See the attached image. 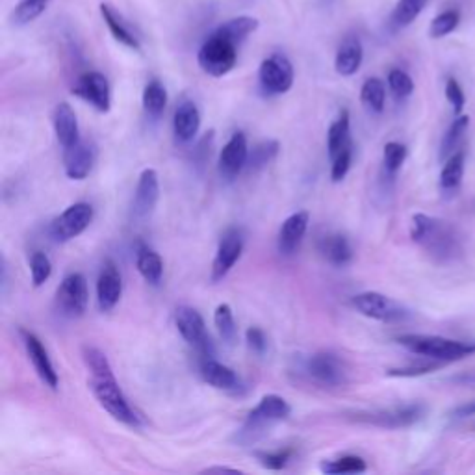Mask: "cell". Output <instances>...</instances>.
<instances>
[{
  "label": "cell",
  "mask_w": 475,
  "mask_h": 475,
  "mask_svg": "<svg viewBox=\"0 0 475 475\" xmlns=\"http://www.w3.org/2000/svg\"><path fill=\"white\" fill-rule=\"evenodd\" d=\"M82 356L91 374L89 377L91 394L98 401V405L114 419L121 421V424L129 428H139L141 419L138 412L130 407L129 399L125 398L108 356L93 346H84Z\"/></svg>",
  "instance_id": "cell-1"
},
{
  "label": "cell",
  "mask_w": 475,
  "mask_h": 475,
  "mask_svg": "<svg viewBox=\"0 0 475 475\" xmlns=\"http://www.w3.org/2000/svg\"><path fill=\"white\" fill-rule=\"evenodd\" d=\"M410 236L437 260H451L460 253V243L455 231L442 220L428 214H414L410 223Z\"/></svg>",
  "instance_id": "cell-2"
},
{
  "label": "cell",
  "mask_w": 475,
  "mask_h": 475,
  "mask_svg": "<svg viewBox=\"0 0 475 475\" xmlns=\"http://www.w3.org/2000/svg\"><path fill=\"white\" fill-rule=\"evenodd\" d=\"M292 414V407L290 403L277 396V394H268L263 396L258 405L247 414V419L243 428L238 433V442L242 444H253L256 442L266 429L275 424V421H283L288 419Z\"/></svg>",
  "instance_id": "cell-3"
},
{
  "label": "cell",
  "mask_w": 475,
  "mask_h": 475,
  "mask_svg": "<svg viewBox=\"0 0 475 475\" xmlns=\"http://www.w3.org/2000/svg\"><path fill=\"white\" fill-rule=\"evenodd\" d=\"M398 344L414 355L439 362L460 360L475 353V344H466L433 335H403L398 338Z\"/></svg>",
  "instance_id": "cell-4"
},
{
  "label": "cell",
  "mask_w": 475,
  "mask_h": 475,
  "mask_svg": "<svg viewBox=\"0 0 475 475\" xmlns=\"http://www.w3.org/2000/svg\"><path fill=\"white\" fill-rule=\"evenodd\" d=\"M238 60V45L214 32L199 48V67L210 77H225L231 73Z\"/></svg>",
  "instance_id": "cell-5"
},
{
  "label": "cell",
  "mask_w": 475,
  "mask_h": 475,
  "mask_svg": "<svg viewBox=\"0 0 475 475\" xmlns=\"http://www.w3.org/2000/svg\"><path fill=\"white\" fill-rule=\"evenodd\" d=\"M351 305L356 308V312L366 315V318L385 322V324L401 322L408 315L407 308H403L399 303H396L394 299H390L379 292L356 294L351 299Z\"/></svg>",
  "instance_id": "cell-6"
},
{
  "label": "cell",
  "mask_w": 475,
  "mask_h": 475,
  "mask_svg": "<svg viewBox=\"0 0 475 475\" xmlns=\"http://www.w3.org/2000/svg\"><path fill=\"white\" fill-rule=\"evenodd\" d=\"M175 325L181 333V336L204 358H210L214 353L212 342L206 333V324L199 310L191 306H179L175 314Z\"/></svg>",
  "instance_id": "cell-7"
},
{
  "label": "cell",
  "mask_w": 475,
  "mask_h": 475,
  "mask_svg": "<svg viewBox=\"0 0 475 475\" xmlns=\"http://www.w3.org/2000/svg\"><path fill=\"white\" fill-rule=\"evenodd\" d=\"M93 216L95 212L89 202H75L50 223V236L57 242H71L91 225Z\"/></svg>",
  "instance_id": "cell-8"
},
{
  "label": "cell",
  "mask_w": 475,
  "mask_h": 475,
  "mask_svg": "<svg viewBox=\"0 0 475 475\" xmlns=\"http://www.w3.org/2000/svg\"><path fill=\"white\" fill-rule=\"evenodd\" d=\"M260 88L268 95L288 93L294 86V66L284 55H272L260 64Z\"/></svg>",
  "instance_id": "cell-9"
},
{
  "label": "cell",
  "mask_w": 475,
  "mask_h": 475,
  "mask_svg": "<svg viewBox=\"0 0 475 475\" xmlns=\"http://www.w3.org/2000/svg\"><path fill=\"white\" fill-rule=\"evenodd\" d=\"M305 372L310 377V381L324 388L342 387L347 376L344 362L336 355L327 351L312 355L305 364Z\"/></svg>",
  "instance_id": "cell-10"
},
{
  "label": "cell",
  "mask_w": 475,
  "mask_h": 475,
  "mask_svg": "<svg viewBox=\"0 0 475 475\" xmlns=\"http://www.w3.org/2000/svg\"><path fill=\"white\" fill-rule=\"evenodd\" d=\"M58 310L67 318H80L89 305V288L82 274H69L57 292Z\"/></svg>",
  "instance_id": "cell-11"
},
{
  "label": "cell",
  "mask_w": 475,
  "mask_h": 475,
  "mask_svg": "<svg viewBox=\"0 0 475 475\" xmlns=\"http://www.w3.org/2000/svg\"><path fill=\"white\" fill-rule=\"evenodd\" d=\"M73 95L91 104V107L100 114H107L112 108L110 82L102 73L89 71L78 77V80L73 86Z\"/></svg>",
  "instance_id": "cell-12"
},
{
  "label": "cell",
  "mask_w": 475,
  "mask_h": 475,
  "mask_svg": "<svg viewBox=\"0 0 475 475\" xmlns=\"http://www.w3.org/2000/svg\"><path fill=\"white\" fill-rule=\"evenodd\" d=\"M243 253V236L238 229H229L218 245L214 262H212V272H210V279L212 283L223 281L229 272L236 266V262L242 258Z\"/></svg>",
  "instance_id": "cell-13"
},
{
  "label": "cell",
  "mask_w": 475,
  "mask_h": 475,
  "mask_svg": "<svg viewBox=\"0 0 475 475\" xmlns=\"http://www.w3.org/2000/svg\"><path fill=\"white\" fill-rule=\"evenodd\" d=\"M249 160V145L243 132H234L220 152V175L225 181H234L245 168Z\"/></svg>",
  "instance_id": "cell-14"
},
{
  "label": "cell",
  "mask_w": 475,
  "mask_h": 475,
  "mask_svg": "<svg viewBox=\"0 0 475 475\" xmlns=\"http://www.w3.org/2000/svg\"><path fill=\"white\" fill-rule=\"evenodd\" d=\"M21 336H23V342H25V349H26V355L36 369V374L39 376V379L50 388V390H57L58 385H60V379H58V374L55 369V364H52L43 342L30 331H25L21 329Z\"/></svg>",
  "instance_id": "cell-15"
},
{
  "label": "cell",
  "mask_w": 475,
  "mask_h": 475,
  "mask_svg": "<svg viewBox=\"0 0 475 475\" xmlns=\"http://www.w3.org/2000/svg\"><path fill=\"white\" fill-rule=\"evenodd\" d=\"M123 295V279L112 260H107L97 279V303L102 312H110L118 306Z\"/></svg>",
  "instance_id": "cell-16"
},
{
  "label": "cell",
  "mask_w": 475,
  "mask_h": 475,
  "mask_svg": "<svg viewBox=\"0 0 475 475\" xmlns=\"http://www.w3.org/2000/svg\"><path fill=\"white\" fill-rule=\"evenodd\" d=\"M421 416H424V408L419 405H407V407H396V408H387L377 412L356 414V419L379 428H407L416 424Z\"/></svg>",
  "instance_id": "cell-17"
},
{
  "label": "cell",
  "mask_w": 475,
  "mask_h": 475,
  "mask_svg": "<svg viewBox=\"0 0 475 475\" xmlns=\"http://www.w3.org/2000/svg\"><path fill=\"white\" fill-rule=\"evenodd\" d=\"M160 199V179H158L156 170L147 168L141 171L136 193H134V216L138 220H147Z\"/></svg>",
  "instance_id": "cell-18"
},
{
  "label": "cell",
  "mask_w": 475,
  "mask_h": 475,
  "mask_svg": "<svg viewBox=\"0 0 475 475\" xmlns=\"http://www.w3.org/2000/svg\"><path fill=\"white\" fill-rule=\"evenodd\" d=\"M97 158L95 145L80 139L69 149H64V170L67 179L84 181L89 177Z\"/></svg>",
  "instance_id": "cell-19"
},
{
  "label": "cell",
  "mask_w": 475,
  "mask_h": 475,
  "mask_svg": "<svg viewBox=\"0 0 475 475\" xmlns=\"http://www.w3.org/2000/svg\"><path fill=\"white\" fill-rule=\"evenodd\" d=\"M308 223H310V214L306 210H299V212L288 216L283 222L277 236V249L281 254L292 256L299 251L303 238L308 231Z\"/></svg>",
  "instance_id": "cell-20"
},
{
  "label": "cell",
  "mask_w": 475,
  "mask_h": 475,
  "mask_svg": "<svg viewBox=\"0 0 475 475\" xmlns=\"http://www.w3.org/2000/svg\"><path fill=\"white\" fill-rule=\"evenodd\" d=\"M52 125H55V132L58 138V143L64 149L73 147L80 141V129L75 110L71 108L69 102H60L55 108V116H52Z\"/></svg>",
  "instance_id": "cell-21"
},
{
  "label": "cell",
  "mask_w": 475,
  "mask_h": 475,
  "mask_svg": "<svg viewBox=\"0 0 475 475\" xmlns=\"http://www.w3.org/2000/svg\"><path fill=\"white\" fill-rule=\"evenodd\" d=\"M201 129V112L195 107V102L184 100L179 104V108L173 118V132L179 143H190L197 138Z\"/></svg>",
  "instance_id": "cell-22"
},
{
  "label": "cell",
  "mask_w": 475,
  "mask_h": 475,
  "mask_svg": "<svg viewBox=\"0 0 475 475\" xmlns=\"http://www.w3.org/2000/svg\"><path fill=\"white\" fill-rule=\"evenodd\" d=\"M201 376L204 383L218 390H236L240 385V379L234 369L214 358H204L201 362Z\"/></svg>",
  "instance_id": "cell-23"
},
{
  "label": "cell",
  "mask_w": 475,
  "mask_h": 475,
  "mask_svg": "<svg viewBox=\"0 0 475 475\" xmlns=\"http://www.w3.org/2000/svg\"><path fill=\"white\" fill-rule=\"evenodd\" d=\"M136 268L149 284L158 286L162 283L164 260L160 254L145 243H138L136 247Z\"/></svg>",
  "instance_id": "cell-24"
},
{
  "label": "cell",
  "mask_w": 475,
  "mask_h": 475,
  "mask_svg": "<svg viewBox=\"0 0 475 475\" xmlns=\"http://www.w3.org/2000/svg\"><path fill=\"white\" fill-rule=\"evenodd\" d=\"M364 60V48L358 37H346L340 45L336 58H335V69L342 77H353Z\"/></svg>",
  "instance_id": "cell-25"
},
{
  "label": "cell",
  "mask_w": 475,
  "mask_h": 475,
  "mask_svg": "<svg viewBox=\"0 0 475 475\" xmlns=\"http://www.w3.org/2000/svg\"><path fill=\"white\" fill-rule=\"evenodd\" d=\"M318 249L331 266H336V268H344L353 260V249H351L347 238L342 234H325L320 240Z\"/></svg>",
  "instance_id": "cell-26"
},
{
  "label": "cell",
  "mask_w": 475,
  "mask_h": 475,
  "mask_svg": "<svg viewBox=\"0 0 475 475\" xmlns=\"http://www.w3.org/2000/svg\"><path fill=\"white\" fill-rule=\"evenodd\" d=\"M100 15L107 23L108 30L112 32V36L125 46L132 48V50H139V41L138 37L132 34V30L127 26V23L123 21V17L107 3L100 5Z\"/></svg>",
  "instance_id": "cell-27"
},
{
  "label": "cell",
  "mask_w": 475,
  "mask_h": 475,
  "mask_svg": "<svg viewBox=\"0 0 475 475\" xmlns=\"http://www.w3.org/2000/svg\"><path fill=\"white\" fill-rule=\"evenodd\" d=\"M349 145H351V118L347 110H342L327 132V152L331 160Z\"/></svg>",
  "instance_id": "cell-28"
},
{
  "label": "cell",
  "mask_w": 475,
  "mask_h": 475,
  "mask_svg": "<svg viewBox=\"0 0 475 475\" xmlns=\"http://www.w3.org/2000/svg\"><path fill=\"white\" fill-rule=\"evenodd\" d=\"M141 102H143V110L149 118L152 119L162 118L168 107V91L164 84L160 80H150L143 89Z\"/></svg>",
  "instance_id": "cell-29"
},
{
  "label": "cell",
  "mask_w": 475,
  "mask_h": 475,
  "mask_svg": "<svg viewBox=\"0 0 475 475\" xmlns=\"http://www.w3.org/2000/svg\"><path fill=\"white\" fill-rule=\"evenodd\" d=\"M464 164H466L464 150H457L448 158V162H446V166L440 173L442 191L453 195L460 188V182H462V177H464Z\"/></svg>",
  "instance_id": "cell-30"
},
{
  "label": "cell",
  "mask_w": 475,
  "mask_h": 475,
  "mask_svg": "<svg viewBox=\"0 0 475 475\" xmlns=\"http://www.w3.org/2000/svg\"><path fill=\"white\" fill-rule=\"evenodd\" d=\"M256 28H258V19L242 15V17H234V19L225 21L216 32H218L220 36L231 39L232 43L240 45V43H243L253 32H256Z\"/></svg>",
  "instance_id": "cell-31"
},
{
  "label": "cell",
  "mask_w": 475,
  "mask_h": 475,
  "mask_svg": "<svg viewBox=\"0 0 475 475\" xmlns=\"http://www.w3.org/2000/svg\"><path fill=\"white\" fill-rule=\"evenodd\" d=\"M279 150H281V143L277 139H266V141L254 145L253 150H249L247 170L253 171V173L263 170L268 164H272L275 160Z\"/></svg>",
  "instance_id": "cell-32"
},
{
  "label": "cell",
  "mask_w": 475,
  "mask_h": 475,
  "mask_svg": "<svg viewBox=\"0 0 475 475\" xmlns=\"http://www.w3.org/2000/svg\"><path fill=\"white\" fill-rule=\"evenodd\" d=\"M360 100L367 110H372L374 114H381L385 110V102H387V89H385L383 80L367 78L362 84Z\"/></svg>",
  "instance_id": "cell-33"
},
{
  "label": "cell",
  "mask_w": 475,
  "mask_h": 475,
  "mask_svg": "<svg viewBox=\"0 0 475 475\" xmlns=\"http://www.w3.org/2000/svg\"><path fill=\"white\" fill-rule=\"evenodd\" d=\"M428 3L429 0H398V5L390 15V25L398 30L408 26L421 12H424Z\"/></svg>",
  "instance_id": "cell-34"
},
{
  "label": "cell",
  "mask_w": 475,
  "mask_h": 475,
  "mask_svg": "<svg viewBox=\"0 0 475 475\" xmlns=\"http://www.w3.org/2000/svg\"><path fill=\"white\" fill-rule=\"evenodd\" d=\"M470 127V118L468 116H457V119L451 123L449 130L446 132L442 145H440V158L442 160H448V158L457 152V147L460 143V139L464 138L466 130Z\"/></svg>",
  "instance_id": "cell-35"
},
{
  "label": "cell",
  "mask_w": 475,
  "mask_h": 475,
  "mask_svg": "<svg viewBox=\"0 0 475 475\" xmlns=\"http://www.w3.org/2000/svg\"><path fill=\"white\" fill-rule=\"evenodd\" d=\"M50 0H19L12 14V21L17 26H25L28 23H34L37 17H41L46 10Z\"/></svg>",
  "instance_id": "cell-36"
},
{
  "label": "cell",
  "mask_w": 475,
  "mask_h": 475,
  "mask_svg": "<svg viewBox=\"0 0 475 475\" xmlns=\"http://www.w3.org/2000/svg\"><path fill=\"white\" fill-rule=\"evenodd\" d=\"M320 470L329 475H340V473H364L367 470L366 460L356 455H346L335 460L322 462Z\"/></svg>",
  "instance_id": "cell-37"
},
{
  "label": "cell",
  "mask_w": 475,
  "mask_h": 475,
  "mask_svg": "<svg viewBox=\"0 0 475 475\" xmlns=\"http://www.w3.org/2000/svg\"><path fill=\"white\" fill-rule=\"evenodd\" d=\"M214 324H216V329H218L220 336L223 338V342H227V344H234L236 342L238 329H236V322H234V314H232L231 305L222 303L216 308Z\"/></svg>",
  "instance_id": "cell-38"
},
{
  "label": "cell",
  "mask_w": 475,
  "mask_h": 475,
  "mask_svg": "<svg viewBox=\"0 0 475 475\" xmlns=\"http://www.w3.org/2000/svg\"><path fill=\"white\" fill-rule=\"evenodd\" d=\"M30 275H32V284L36 288L43 286L50 279V275H52V262H50V258L45 253L36 251L32 254V258H30Z\"/></svg>",
  "instance_id": "cell-39"
},
{
  "label": "cell",
  "mask_w": 475,
  "mask_h": 475,
  "mask_svg": "<svg viewBox=\"0 0 475 475\" xmlns=\"http://www.w3.org/2000/svg\"><path fill=\"white\" fill-rule=\"evenodd\" d=\"M407 160V147L398 141H390L383 150V164L388 175H396Z\"/></svg>",
  "instance_id": "cell-40"
},
{
  "label": "cell",
  "mask_w": 475,
  "mask_h": 475,
  "mask_svg": "<svg viewBox=\"0 0 475 475\" xmlns=\"http://www.w3.org/2000/svg\"><path fill=\"white\" fill-rule=\"evenodd\" d=\"M459 21H460V14L457 10H448V12L440 14L433 19L431 28H429V36L435 37V39H440V37L451 34L459 26Z\"/></svg>",
  "instance_id": "cell-41"
},
{
  "label": "cell",
  "mask_w": 475,
  "mask_h": 475,
  "mask_svg": "<svg viewBox=\"0 0 475 475\" xmlns=\"http://www.w3.org/2000/svg\"><path fill=\"white\" fill-rule=\"evenodd\" d=\"M388 86H390V89H392L396 98H407L414 91L412 78L405 71H401V69H392L388 73Z\"/></svg>",
  "instance_id": "cell-42"
},
{
  "label": "cell",
  "mask_w": 475,
  "mask_h": 475,
  "mask_svg": "<svg viewBox=\"0 0 475 475\" xmlns=\"http://www.w3.org/2000/svg\"><path fill=\"white\" fill-rule=\"evenodd\" d=\"M258 462L268 470H283L290 462L294 451L292 449H277V451H256Z\"/></svg>",
  "instance_id": "cell-43"
},
{
  "label": "cell",
  "mask_w": 475,
  "mask_h": 475,
  "mask_svg": "<svg viewBox=\"0 0 475 475\" xmlns=\"http://www.w3.org/2000/svg\"><path fill=\"white\" fill-rule=\"evenodd\" d=\"M351 162H353V145L346 147L336 158H333V168H331L333 182H342L347 177L351 170Z\"/></svg>",
  "instance_id": "cell-44"
},
{
  "label": "cell",
  "mask_w": 475,
  "mask_h": 475,
  "mask_svg": "<svg viewBox=\"0 0 475 475\" xmlns=\"http://www.w3.org/2000/svg\"><path fill=\"white\" fill-rule=\"evenodd\" d=\"M446 97L449 100V104L453 107L455 116H460V112L464 110V104H466V97L462 88L459 86V82L455 78H449L446 84Z\"/></svg>",
  "instance_id": "cell-45"
},
{
  "label": "cell",
  "mask_w": 475,
  "mask_h": 475,
  "mask_svg": "<svg viewBox=\"0 0 475 475\" xmlns=\"http://www.w3.org/2000/svg\"><path fill=\"white\" fill-rule=\"evenodd\" d=\"M245 342L249 346L251 351H254L256 355H263L268 349V338H266V333H263L262 329L258 327H249L245 331Z\"/></svg>",
  "instance_id": "cell-46"
},
{
  "label": "cell",
  "mask_w": 475,
  "mask_h": 475,
  "mask_svg": "<svg viewBox=\"0 0 475 475\" xmlns=\"http://www.w3.org/2000/svg\"><path fill=\"white\" fill-rule=\"evenodd\" d=\"M431 369H435V366H408V367L390 369L388 376H390V377H416V376L429 374Z\"/></svg>",
  "instance_id": "cell-47"
},
{
  "label": "cell",
  "mask_w": 475,
  "mask_h": 475,
  "mask_svg": "<svg viewBox=\"0 0 475 475\" xmlns=\"http://www.w3.org/2000/svg\"><path fill=\"white\" fill-rule=\"evenodd\" d=\"M475 412V403L473 405H466V407H462V408H459L457 410V416H470V414H473Z\"/></svg>",
  "instance_id": "cell-48"
},
{
  "label": "cell",
  "mask_w": 475,
  "mask_h": 475,
  "mask_svg": "<svg viewBox=\"0 0 475 475\" xmlns=\"http://www.w3.org/2000/svg\"><path fill=\"white\" fill-rule=\"evenodd\" d=\"M204 471L212 473V471H238V468H229V466H216V468H206Z\"/></svg>",
  "instance_id": "cell-49"
}]
</instances>
